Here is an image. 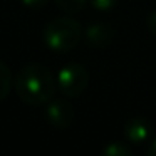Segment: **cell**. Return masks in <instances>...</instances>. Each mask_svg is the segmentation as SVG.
Here are the masks:
<instances>
[{
  "label": "cell",
  "instance_id": "6da1fadb",
  "mask_svg": "<svg viewBox=\"0 0 156 156\" xmlns=\"http://www.w3.org/2000/svg\"><path fill=\"white\" fill-rule=\"evenodd\" d=\"M15 91L24 102L32 106L45 104L55 91V81L51 71L41 64H27L15 79Z\"/></svg>",
  "mask_w": 156,
  "mask_h": 156
},
{
  "label": "cell",
  "instance_id": "7a4b0ae2",
  "mask_svg": "<svg viewBox=\"0 0 156 156\" xmlns=\"http://www.w3.org/2000/svg\"><path fill=\"white\" fill-rule=\"evenodd\" d=\"M82 29L74 19H55L45 27L44 42L54 52H69L81 41Z\"/></svg>",
  "mask_w": 156,
  "mask_h": 156
},
{
  "label": "cell",
  "instance_id": "3957f363",
  "mask_svg": "<svg viewBox=\"0 0 156 156\" xmlns=\"http://www.w3.org/2000/svg\"><path fill=\"white\" fill-rule=\"evenodd\" d=\"M89 82L87 69L81 64H69L59 71L57 76V86L59 91L67 98H76L79 96Z\"/></svg>",
  "mask_w": 156,
  "mask_h": 156
},
{
  "label": "cell",
  "instance_id": "277c9868",
  "mask_svg": "<svg viewBox=\"0 0 156 156\" xmlns=\"http://www.w3.org/2000/svg\"><path fill=\"white\" fill-rule=\"evenodd\" d=\"M45 114H47V119L52 126H55L59 129H64L72 122L74 109L66 101H52L45 108Z\"/></svg>",
  "mask_w": 156,
  "mask_h": 156
},
{
  "label": "cell",
  "instance_id": "5b68a950",
  "mask_svg": "<svg viewBox=\"0 0 156 156\" xmlns=\"http://www.w3.org/2000/svg\"><path fill=\"white\" fill-rule=\"evenodd\" d=\"M124 134H126V138H128V141L141 144V143H144L149 139V136H151V128H149V124L144 119L133 118L124 124Z\"/></svg>",
  "mask_w": 156,
  "mask_h": 156
},
{
  "label": "cell",
  "instance_id": "8992f818",
  "mask_svg": "<svg viewBox=\"0 0 156 156\" xmlns=\"http://www.w3.org/2000/svg\"><path fill=\"white\" fill-rule=\"evenodd\" d=\"M86 39H87L92 45L101 47V45H106L111 41V30H109L108 27H104V25H101V24H94L86 30Z\"/></svg>",
  "mask_w": 156,
  "mask_h": 156
},
{
  "label": "cell",
  "instance_id": "52a82bcc",
  "mask_svg": "<svg viewBox=\"0 0 156 156\" xmlns=\"http://www.w3.org/2000/svg\"><path fill=\"white\" fill-rule=\"evenodd\" d=\"M10 86H12V72L4 62L0 61V101H4L7 98Z\"/></svg>",
  "mask_w": 156,
  "mask_h": 156
},
{
  "label": "cell",
  "instance_id": "ba28073f",
  "mask_svg": "<svg viewBox=\"0 0 156 156\" xmlns=\"http://www.w3.org/2000/svg\"><path fill=\"white\" fill-rule=\"evenodd\" d=\"M55 4L59 5L61 9L64 10H69V12H77L84 7L86 0H55Z\"/></svg>",
  "mask_w": 156,
  "mask_h": 156
},
{
  "label": "cell",
  "instance_id": "9c48e42d",
  "mask_svg": "<svg viewBox=\"0 0 156 156\" xmlns=\"http://www.w3.org/2000/svg\"><path fill=\"white\" fill-rule=\"evenodd\" d=\"M106 156H128L129 154V149L126 148L122 143H112L106 148Z\"/></svg>",
  "mask_w": 156,
  "mask_h": 156
},
{
  "label": "cell",
  "instance_id": "30bf717a",
  "mask_svg": "<svg viewBox=\"0 0 156 156\" xmlns=\"http://www.w3.org/2000/svg\"><path fill=\"white\" fill-rule=\"evenodd\" d=\"M91 4L98 10H111L116 5V0H91Z\"/></svg>",
  "mask_w": 156,
  "mask_h": 156
},
{
  "label": "cell",
  "instance_id": "8fae6325",
  "mask_svg": "<svg viewBox=\"0 0 156 156\" xmlns=\"http://www.w3.org/2000/svg\"><path fill=\"white\" fill-rule=\"evenodd\" d=\"M49 0H22V4L29 9H42Z\"/></svg>",
  "mask_w": 156,
  "mask_h": 156
},
{
  "label": "cell",
  "instance_id": "7c38bea8",
  "mask_svg": "<svg viewBox=\"0 0 156 156\" xmlns=\"http://www.w3.org/2000/svg\"><path fill=\"white\" fill-rule=\"evenodd\" d=\"M148 24H149V29H151V32L156 35V10L153 12L151 15H149V20H148Z\"/></svg>",
  "mask_w": 156,
  "mask_h": 156
},
{
  "label": "cell",
  "instance_id": "4fadbf2b",
  "mask_svg": "<svg viewBox=\"0 0 156 156\" xmlns=\"http://www.w3.org/2000/svg\"><path fill=\"white\" fill-rule=\"evenodd\" d=\"M149 154H153V156H156V139L151 143V146H149Z\"/></svg>",
  "mask_w": 156,
  "mask_h": 156
}]
</instances>
